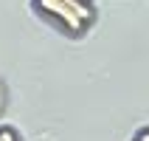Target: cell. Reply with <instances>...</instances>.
<instances>
[{
	"mask_svg": "<svg viewBox=\"0 0 149 141\" xmlns=\"http://www.w3.org/2000/svg\"><path fill=\"white\" fill-rule=\"evenodd\" d=\"M0 141H17V138L8 133V130H0Z\"/></svg>",
	"mask_w": 149,
	"mask_h": 141,
	"instance_id": "obj_3",
	"label": "cell"
},
{
	"mask_svg": "<svg viewBox=\"0 0 149 141\" xmlns=\"http://www.w3.org/2000/svg\"><path fill=\"white\" fill-rule=\"evenodd\" d=\"M62 3H68V6H73V11H76L79 17H82V20H90V8L84 6L82 0H62Z\"/></svg>",
	"mask_w": 149,
	"mask_h": 141,
	"instance_id": "obj_2",
	"label": "cell"
},
{
	"mask_svg": "<svg viewBox=\"0 0 149 141\" xmlns=\"http://www.w3.org/2000/svg\"><path fill=\"white\" fill-rule=\"evenodd\" d=\"M40 6L45 8L48 14L59 17V20H62V23H65L70 31H79V28L84 25V20L73 11V6H68V3H62V0H40Z\"/></svg>",
	"mask_w": 149,
	"mask_h": 141,
	"instance_id": "obj_1",
	"label": "cell"
}]
</instances>
